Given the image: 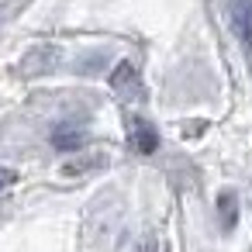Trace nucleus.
Instances as JSON below:
<instances>
[{
	"instance_id": "obj_1",
	"label": "nucleus",
	"mask_w": 252,
	"mask_h": 252,
	"mask_svg": "<svg viewBox=\"0 0 252 252\" xmlns=\"http://www.w3.org/2000/svg\"><path fill=\"white\" fill-rule=\"evenodd\" d=\"M128 142H131V149H138V152H156L159 135H156V128H152L145 118H128Z\"/></svg>"
},
{
	"instance_id": "obj_2",
	"label": "nucleus",
	"mask_w": 252,
	"mask_h": 252,
	"mask_svg": "<svg viewBox=\"0 0 252 252\" xmlns=\"http://www.w3.org/2000/svg\"><path fill=\"white\" fill-rule=\"evenodd\" d=\"M231 25H235V35L252 45V0H231Z\"/></svg>"
},
{
	"instance_id": "obj_3",
	"label": "nucleus",
	"mask_w": 252,
	"mask_h": 252,
	"mask_svg": "<svg viewBox=\"0 0 252 252\" xmlns=\"http://www.w3.org/2000/svg\"><path fill=\"white\" fill-rule=\"evenodd\" d=\"M83 142H87V131L76 128V125H66V121H63V125L52 128V145L63 149V152H73V149H80Z\"/></svg>"
},
{
	"instance_id": "obj_4",
	"label": "nucleus",
	"mask_w": 252,
	"mask_h": 252,
	"mask_svg": "<svg viewBox=\"0 0 252 252\" xmlns=\"http://www.w3.org/2000/svg\"><path fill=\"white\" fill-rule=\"evenodd\" d=\"M111 87H114L121 97H135V94H138V76H135V66H131V63H121V66L111 73Z\"/></svg>"
},
{
	"instance_id": "obj_5",
	"label": "nucleus",
	"mask_w": 252,
	"mask_h": 252,
	"mask_svg": "<svg viewBox=\"0 0 252 252\" xmlns=\"http://www.w3.org/2000/svg\"><path fill=\"white\" fill-rule=\"evenodd\" d=\"M14 180H18V173L11 166H0V193H4L7 187H14Z\"/></svg>"
}]
</instances>
